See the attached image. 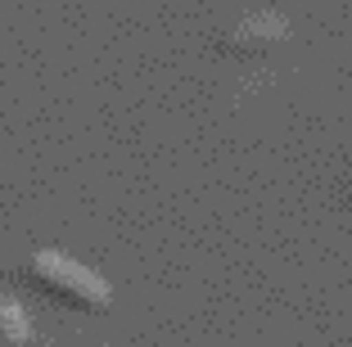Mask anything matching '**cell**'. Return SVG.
<instances>
[{
  "mask_svg": "<svg viewBox=\"0 0 352 347\" xmlns=\"http://www.w3.org/2000/svg\"><path fill=\"white\" fill-rule=\"evenodd\" d=\"M32 271H36V280H41L50 293L68 298V302L95 306V311L113 302V289H109V280H104L100 271H91V266H82L77 257L59 253V248H41V253L32 257Z\"/></svg>",
  "mask_w": 352,
  "mask_h": 347,
  "instance_id": "obj_1",
  "label": "cell"
},
{
  "mask_svg": "<svg viewBox=\"0 0 352 347\" xmlns=\"http://www.w3.org/2000/svg\"><path fill=\"white\" fill-rule=\"evenodd\" d=\"M0 343L5 347H28L32 343V320H28V311H23L14 298L0 302Z\"/></svg>",
  "mask_w": 352,
  "mask_h": 347,
  "instance_id": "obj_3",
  "label": "cell"
},
{
  "mask_svg": "<svg viewBox=\"0 0 352 347\" xmlns=\"http://www.w3.org/2000/svg\"><path fill=\"white\" fill-rule=\"evenodd\" d=\"M289 36V23L271 10H258V14H244L235 27H226V45L230 50H267V45H280Z\"/></svg>",
  "mask_w": 352,
  "mask_h": 347,
  "instance_id": "obj_2",
  "label": "cell"
}]
</instances>
